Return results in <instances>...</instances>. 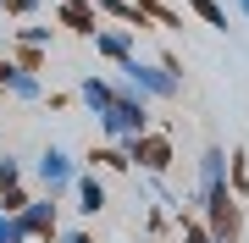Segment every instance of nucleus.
<instances>
[{
  "label": "nucleus",
  "mask_w": 249,
  "mask_h": 243,
  "mask_svg": "<svg viewBox=\"0 0 249 243\" xmlns=\"http://www.w3.org/2000/svg\"><path fill=\"white\" fill-rule=\"evenodd\" d=\"M0 243H34V238H28V227H22L17 216H6V210H0Z\"/></svg>",
  "instance_id": "22"
},
{
  "label": "nucleus",
  "mask_w": 249,
  "mask_h": 243,
  "mask_svg": "<svg viewBox=\"0 0 249 243\" xmlns=\"http://www.w3.org/2000/svg\"><path fill=\"white\" fill-rule=\"evenodd\" d=\"M50 39H55V28L34 22V17H28L22 28H11V45H39V50H50Z\"/></svg>",
  "instance_id": "15"
},
{
  "label": "nucleus",
  "mask_w": 249,
  "mask_h": 243,
  "mask_svg": "<svg viewBox=\"0 0 249 243\" xmlns=\"http://www.w3.org/2000/svg\"><path fill=\"white\" fill-rule=\"evenodd\" d=\"M39 6H45V0H0V17L28 22V17H39Z\"/></svg>",
  "instance_id": "20"
},
{
  "label": "nucleus",
  "mask_w": 249,
  "mask_h": 243,
  "mask_svg": "<svg viewBox=\"0 0 249 243\" xmlns=\"http://www.w3.org/2000/svg\"><path fill=\"white\" fill-rule=\"evenodd\" d=\"M17 221L28 227V238H34V243H55V232H61V199L34 194V199L17 210Z\"/></svg>",
  "instance_id": "6"
},
{
  "label": "nucleus",
  "mask_w": 249,
  "mask_h": 243,
  "mask_svg": "<svg viewBox=\"0 0 249 243\" xmlns=\"http://www.w3.org/2000/svg\"><path fill=\"white\" fill-rule=\"evenodd\" d=\"M188 205H199V221H205V232H211V243H238L244 238V199H232L227 182L199 188Z\"/></svg>",
  "instance_id": "1"
},
{
  "label": "nucleus",
  "mask_w": 249,
  "mask_h": 243,
  "mask_svg": "<svg viewBox=\"0 0 249 243\" xmlns=\"http://www.w3.org/2000/svg\"><path fill=\"white\" fill-rule=\"evenodd\" d=\"M144 127H150V99L133 94L127 83H116V99H111V111H106V116H100V133H106L111 144H122V138L144 133Z\"/></svg>",
  "instance_id": "4"
},
{
  "label": "nucleus",
  "mask_w": 249,
  "mask_h": 243,
  "mask_svg": "<svg viewBox=\"0 0 249 243\" xmlns=\"http://www.w3.org/2000/svg\"><path fill=\"white\" fill-rule=\"evenodd\" d=\"M144 243H166V238H144Z\"/></svg>",
  "instance_id": "27"
},
{
  "label": "nucleus",
  "mask_w": 249,
  "mask_h": 243,
  "mask_svg": "<svg viewBox=\"0 0 249 243\" xmlns=\"http://www.w3.org/2000/svg\"><path fill=\"white\" fill-rule=\"evenodd\" d=\"M11 61H17L22 72H45V66H50V50H39V45H11Z\"/></svg>",
  "instance_id": "17"
},
{
  "label": "nucleus",
  "mask_w": 249,
  "mask_h": 243,
  "mask_svg": "<svg viewBox=\"0 0 249 243\" xmlns=\"http://www.w3.org/2000/svg\"><path fill=\"white\" fill-rule=\"evenodd\" d=\"M78 161H83V166H94V171H133L127 149H122V144H111V138H106V144H94L89 155H78Z\"/></svg>",
  "instance_id": "12"
},
{
  "label": "nucleus",
  "mask_w": 249,
  "mask_h": 243,
  "mask_svg": "<svg viewBox=\"0 0 249 243\" xmlns=\"http://www.w3.org/2000/svg\"><path fill=\"white\" fill-rule=\"evenodd\" d=\"M227 194H232V199H249V155H244V149L227 155Z\"/></svg>",
  "instance_id": "14"
},
{
  "label": "nucleus",
  "mask_w": 249,
  "mask_h": 243,
  "mask_svg": "<svg viewBox=\"0 0 249 243\" xmlns=\"http://www.w3.org/2000/svg\"><path fill=\"white\" fill-rule=\"evenodd\" d=\"M144 17H150V22H160V28H183V17H178L172 6H160V0H144Z\"/></svg>",
  "instance_id": "21"
},
{
  "label": "nucleus",
  "mask_w": 249,
  "mask_h": 243,
  "mask_svg": "<svg viewBox=\"0 0 249 243\" xmlns=\"http://www.w3.org/2000/svg\"><path fill=\"white\" fill-rule=\"evenodd\" d=\"M55 22H61L67 33H78V39H89L94 28H100V11L89 6V0H55Z\"/></svg>",
  "instance_id": "10"
},
{
  "label": "nucleus",
  "mask_w": 249,
  "mask_h": 243,
  "mask_svg": "<svg viewBox=\"0 0 249 243\" xmlns=\"http://www.w3.org/2000/svg\"><path fill=\"white\" fill-rule=\"evenodd\" d=\"M122 149H127V161H133L139 177H166L172 161H178V149H172V138L160 133V127H144V133L122 138Z\"/></svg>",
  "instance_id": "5"
},
{
  "label": "nucleus",
  "mask_w": 249,
  "mask_h": 243,
  "mask_svg": "<svg viewBox=\"0 0 249 243\" xmlns=\"http://www.w3.org/2000/svg\"><path fill=\"white\" fill-rule=\"evenodd\" d=\"M55 243H94V232H83V227H72V232H55Z\"/></svg>",
  "instance_id": "25"
},
{
  "label": "nucleus",
  "mask_w": 249,
  "mask_h": 243,
  "mask_svg": "<svg viewBox=\"0 0 249 243\" xmlns=\"http://www.w3.org/2000/svg\"><path fill=\"white\" fill-rule=\"evenodd\" d=\"M22 177H28V166L17 155H0V188H11V182H22Z\"/></svg>",
  "instance_id": "23"
},
{
  "label": "nucleus",
  "mask_w": 249,
  "mask_h": 243,
  "mask_svg": "<svg viewBox=\"0 0 249 243\" xmlns=\"http://www.w3.org/2000/svg\"><path fill=\"white\" fill-rule=\"evenodd\" d=\"M111 99H116V83H111V78H100V72H83V78H78V105L89 111L94 122L111 111Z\"/></svg>",
  "instance_id": "9"
},
{
  "label": "nucleus",
  "mask_w": 249,
  "mask_h": 243,
  "mask_svg": "<svg viewBox=\"0 0 249 243\" xmlns=\"http://www.w3.org/2000/svg\"><path fill=\"white\" fill-rule=\"evenodd\" d=\"M116 72L122 83L144 99H183V78H172L160 61H144V55H127V61H116Z\"/></svg>",
  "instance_id": "2"
},
{
  "label": "nucleus",
  "mask_w": 249,
  "mask_h": 243,
  "mask_svg": "<svg viewBox=\"0 0 249 243\" xmlns=\"http://www.w3.org/2000/svg\"><path fill=\"white\" fill-rule=\"evenodd\" d=\"M232 11H238V17H244V22H249V0H232Z\"/></svg>",
  "instance_id": "26"
},
{
  "label": "nucleus",
  "mask_w": 249,
  "mask_h": 243,
  "mask_svg": "<svg viewBox=\"0 0 249 243\" xmlns=\"http://www.w3.org/2000/svg\"><path fill=\"white\" fill-rule=\"evenodd\" d=\"M166 227H172V216H166V210H144V232H150V238H160V232H166Z\"/></svg>",
  "instance_id": "24"
},
{
  "label": "nucleus",
  "mask_w": 249,
  "mask_h": 243,
  "mask_svg": "<svg viewBox=\"0 0 249 243\" xmlns=\"http://www.w3.org/2000/svg\"><path fill=\"white\" fill-rule=\"evenodd\" d=\"M28 199H34V188H28V182H11V188H0V210H6V216H17Z\"/></svg>",
  "instance_id": "19"
},
{
  "label": "nucleus",
  "mask_w": 249,
  "mask_h": 243,
  "mask_svg": "<svg viewBox=\"0 0 249 243\" xmlns=\"http://www.w3.org/2000/svg\"><path fill=\"white\" fill-rule=\"evenodd\" d=\"M72 194H78V216H100V210H106V182H100V171L94 166H83L78 171V182H72Z\"/></svg>",
  "instance_id": "11"
},
{
  "label": "nucleus",
  "mask_w": 249,
  "mask_h": 243,
  "mask_svg": "<svg viewBox=\"0 0 249 243\" xmlns=\"http://www.w3.org/2000/svg\"><path fill=\"white\" fill-rule=\"evenodd\" d=\"M89 45H94V55H106V61H127V55H139V33L122 28V22H100L89 33Z\"/></svg>",
  "instance_id": "7"
},
{
  "label": "nucleus",
  "mask_w": 249,
  "mask_h": 243,
  "mask_svg": "<svg viewBox=\"0 0 249 243\" xmlns=\"http://www.w3.org/2000/svg\"><path fill=\"white\" fill-rule=\"evenodd\" d=\"M78 171H83V161H78L72 149L45 144V149H39V161H34V188L50 194V199H67L72 182H78Z\"/></svg>",
  "instance_id": "3"
},
{
  "label": "nucleus",
  "mask_w": 249,
  "mask_h": 243,
  "mask_svg": "<svg viewBox=\"0 0 249 243\" xmlns=\"http://www.w3.org/2000/svg\"><path fill=\"white\" fill-rule=\"evenodd\" d=\"M216 182H227V149L222 144H205V155H199V188H216Z\"/></svg>",
  "instance_id": "13"
},
{
  "label": "nucleus",
  "mask_w": 249,
  "mask_h": 243,
  "mask_svg": "<svg viewBox=\"0 0 249 243\" xmlns=\"http://www.w3.org/2000/svg\"><path fill=\"white\" fill-rule=\"evenodd\" d=\"M188 11H194L205 28H222V33H227V6H222V0H188Z\"/></svg>",
  "instance_id": "16"
},
{
  "label": "nucleus",
  "mask_w": 249,
  "mask_h": 243,
  "mask_svg": "<svg viewBox=\"0 0 249 243\" xmlns=\"http://www.w3.org/2000/svg\"><path fill=\"white\" fill-rule=\"evenodd\" d=\"M178 243H211V232H205V221L194 216V210L178 216Z\"/></svg>",
  "instance_id": "18"
},
{
  "label": "nucleus",
  "mask_w": 249,
  "mask_h": 243,
  "mask_svg": "<svg viewBox=\"0 0 249 243\" xmlns=\"http://www.w3.org/2000/svg\"><path fill=\"white\" fill-rule=\"evenodd\" d=\"M0 94L22 99V105H34V99H45V78L39 72H22L11 55H0Z\"/></svg>",
  "instance_id": "8"
}]
</instances>
